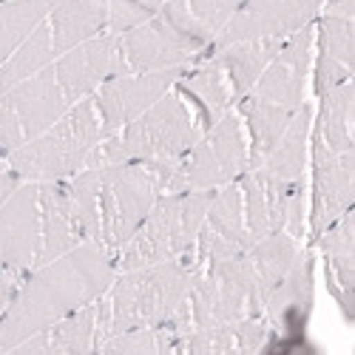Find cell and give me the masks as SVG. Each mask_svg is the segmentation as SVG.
I'll use <instances>...</instances> for the list:
<instances>
[{"label":"cell","instance_id":"obj_1","mask_svg":"<svg viewBox=\"0 0 355 355\" xmlns=\"http://www.w3.org/2000/svg\"><path fill=\"white\" fill-rule=\"evenodd\" d=\"M114 276L116 256L94 242H83L32 268L23 276L6 313L0 315V352H12L28 336L100 299Z\"/></svg>","mask_w":355,"mask_h":355},{"label":"cell","instance_id":"obj_2","mask_svg":"<svg viewBox=\"0 0 355 355\" xmlns=\"http://www.w3.org/2000/svg\"><path fill=\"white\" fill-rule=\"evenodd\" d=\"M193 264L188 256L120 270L97 299V349L116 333L159 327L188 299Z\"/></svg>","mask_w":355,"mask_h":355},{"label":"cell","instance_id":"obj_3","mask_svg":"<svg viewBox=\"0 0 355 355\" xmlns=\"http://www.w3.org/2000/svg\"><path fill=\"white\" fill-rule=\"evenodd\" d=\"M114 37H116L114 77L193 66L214 51V40H216L191 15L185 0H168L154 17H148L145 23Z\"/></svg>","mask_w":355,"mask_h":355},{"label":"cell","instance_id":"obj_4","mask_svg":"<svg viewBox=\"0 0 355 355\" xmlns=\"http://www.w3.org/2000/svg\"><path fill=\"white\" fill-rule=\"evenodd\" d=\"M176 85V83H173ZM202 125L185 97L171 88L151 108L142 111L116 134H108L97 142L85 168H105L123 162H148V159H176L191 151V145L202 137Z\"/></svg>","mask_w":355,"mask_h":355},{"label":"cell","instance_id":"obj_5","mask_svg":"<svg viewBox=\"0 0 355 355\" xmlns=\"http://www.w3.org/2000/svg\"><path fill=\"white\" fill-rule=\"evenodd\" d=\"M105 137L94 100L74 103L51 128L32 142L20 145L6 157V168L20 176V182H57L69 180L88 165V157Z\"/></svg>","mask_w":355,"mask_h":355},{"label":"cell","instance_id":"obj_6","mask_svg":"<svg viewBox=\"0 0 355 355\" xmlns=\"http://www.w3.org/2000/svg\"><path fill=\"white\" fill-rule=\"evenodd\" d=\"M214 191H185L157 196L137 233L116 250V273L185 256L205 225Z\"/></svg>","mask_w":355,"mask_h":355},{"label":"cell","instance_id":"obj_7","mask_svg":"<svg viewBox=\"0 0 355 355\" xmlns=\"http://www.w3.org/2000/svg\"><path fill=\"white\" fill-rule=\"evenodd\" d=\"M157 196H159L157 180L145 162L97 168L100 245L116 256V250L137 233Z\"/></svg>","mask_w":355,"mask_h":355},{"label":"cell","instance_id":"obj_8","mask_svg":"<svg viewBox=\"0 0 355 355\" xmlns=\"http://www.w3.org/2000/svg\"><path fill=\"white\" fill-rule=\"evenodd\" d=\"M69 108L71 105L51 66L12 85L9 92L0 94V157L6 159L20 145L40 137Z\"/></svg>","mask_w":355,"mask_h":355},{"label":"cell","instance_id":"obj_9","mask_svg":"<svg viewBox=\"0 0 355 355\" xmlns=\"http://www.w3.org/2000/svg\"><path fill=\"white\" fill-rule=\"evenodd\" d=\"M248 168L250 148L236 108L227 111L219 123H214L191 145V151L180 157L185 191H216L239 180Z\"/></svg>","mask_w":355,"mask_h":355},{"label":"cell","instance_id":"obj_10","mask_svg":"<svg viewBox=\"0 0 355 355\" xmlns=\"http://www.w3.org/2000/svg\"><path fill=\"white\" fill-rule=\"evenodd\" d=\"M313 279L315 256L313 250H299L284 279L273 287L264 302V321L270 324V341L264 349H295L302 347L307 321L313 313Z\"/></svg>","mask_w":355,"mask_h":355},{"label":"cell","instance_id":"obj_11","mask_svg":"<svg viewBox=\"0 0 355 355\" xmlns=\"http://www.w3.org/2000/svg\"><path fill=\"white\" fill-rule=\"evenodd\" d=\"M310 239L327 230L341 214L352 211L355 196V151H330L310 134Z\"/></svg>","mask_w":355,"mask_h":355},{"label":"cell","instance_id":"obj_12","mask_svg":"<svg viewBox=\"0 0 355 355\" xmlns=\"http://www.w3.org/2000/svg\"><path fill=\"white\" fill-rule=\"evenodd\" d=\"M185 69L188 66L162 69V71H145V74L108 77L92 94L105 137L125 128L131 120H137L142 111L151 108L162 94H168L173 88V83L185 74Z\"/></svg>","mask_w":355,"mask_h":355},{"label":"cell","instance_id":"obj_13","mask_svg":"<svg viewBox=\"0 0 355 355\" xmlns=\"http://www.w3.org/2000/svg\"><path fill=\"white\" fill-rule=\"evenodd\" d=\"M318 12L321 0H242L230 23L216 35L214 49L256 37H290L315 23Z\"/></svg>","mask_w":355,"mask_h":355},{"label":"cell","instance_id":"obj_14","mask_svg":"<svg viewBox=\"0 0 355 355\" xmlns=\"http://www.w3.org/2000/svg\"><path fill=\"white\" fill-rule=\"evenodd\" d=\"M313 43H315V26H304L299 32L282 40L279 51L268 69L261 71L250 94L259 100H268L276 105H284L295 111L302 103H307V83L313 71Z\"/></svg>","mask_w":355,"mask_h":355},{"label":"cell","instance_id":"obj_15","mask_svg":"<svg viewBox=\"0 0 355 355\" xmlns=\"http://www.w3.org/2000/svg\"><path fill=\"white\" fill-rule=\"evenodd\" d=\"M40 256L37 182H20L0 205V270H32Z\"/></svg>","mask_w":355,"mask_h":355},{"label":"cell","instance_id":"obj_16","mask_svg":"<svg viewBox=\"0 0 355 355\" xmlns=\"http://www.w3.org/2000/svg\"><path fill=\"white\" fill-rule=\"evenodd\" d=\"M51 69H54V77H57V83H60L69 105H74L85 97H92L108 77H114L116 37L105 32V35L85 40V43L63 51L51 63Z\"/></svg>","mask_w":355,"mask_h":355},{"label":"cell","instance_id":"obj_17","mask_svg":"<svg viewBox=\"0 0 355 355\" xmlns=\"http://www.w3.org/2000/svg\"><path fill=\"white\" fill-rule=\"evenodd\" d=\"M315 43H313V94L321 97L330 88L352 80L355 54H352V20L321 15L315 17Z\"/></svg>","mask_w":355,"mask_h":355},{"label":"cell","instance_id":"obj_18","mask_svg":"<svg viewBox=\"0 0 355 355\" xmlns=\"http://www.w3.org/2000/svg\"><path fill=\"white\" fill-rule=\"evenodd\" d=\"M173 88L193 108L202 131H208L214 123H219L222 116L227 111H233V105H236L233 88H230L222 66L214 60V57H205V60L188 66Z\"/></svg>","mask_w":355,"mask_h":355},{"label":"cell","instance_id":"obj_19","mask_svg":"<svg viewBox=\"0 0 355 355\" xmlns=\"http://www.w3.org/2000/svg\"><path fill=\"white\" fill-rule=\"evenodd\" d=\"M318 250L327 261V287L338 302L341 313L352 321L355 304V214H341L318 236Z\"/></svg>","mask_w":355,"mask_h":355},{"label":"cell","instance_id":"obj_20","mask_svg":"<svg viewBox=\"0 0 355 355\" xmlns=\"http://www.w3.org/2000/svg\"><path fill=\"white\" fill-rule=\"evenodd\" d=\"M270 341V324L264 315H250L227 324H214V327L191 330L176 341L173 352H191V355H230V352H259Z\"/></svg>","mask_w":355,"mask_h":355},{"label":"cell","instance_id":"obj_21","mask_svg":"<svg viewBox=\"0 0 355 355\" xmlns=\"http://www.w3.org/2000/svg\"><path fill=\"white\" fill-rule=\"evenodd\" d=\"M12 352H37V355H83L97 352V299L66 318L49 324L46 330L28 336Z\"/></svg>","mask_w":355,"mask_h":355},{"label":"cell","instance_id":"obj_22","mask_svg":"<svg viewBox=\"0 0 355 355\" xmlns=\"http://www.w3.org/2000/svg\"><path fill=\"white\" fill-rule=\"evenodd\" d=\"M37 202H40V256L37 264L51 261L69 253L71 248L83 245L80 230L69 205L66 180L57 182H37ZM35 264V268H37Z\"/></svg>","mask_w":355,"mask_h":355},{"label":"cell","instance_id":"obj_23","mask_svg":"<svg viewBox=\"0 0 355 355\" xmlns=\"http://www.w3.org/2000/svg\"><path fill=\"white\" fill-rule=\"evenodd\" d=\"M49 32L54 43V54L92 40L97 35H105L108 26V0H54L49 15Z\"/></svg>","mask_w":355,"mask_h":355},{"label":"cell","instance_id":"obj_24","mask_svg":"<svg viewBox=\"0 0 355 355\" xmlns=\"http://www.w3.org/2000/svg\"><path fill=\"white\" fill-rule=\"evenodd\" d=\"M313 105L302 103L293 111L290 123L284 128V134L276 139V145L268 151L256 168L276 176L284 182H295L307 176V162H310V134H313Z\"/></svg>","mask_w":355,"mask_h":355},{"label":"cell","instance_id":"obj_25","mask_svg":"<svg viewBox=\"0 0 355 355\" xmlns=\"http://www.w3.org/2000/svg\"><path fill=\"white\" fill-rule=\"evenodd\" d=\"M284 37H256V40H239V43H227L211 51V57L222 66L233 97L239 103L242 97L250 94V88L256 85V80L261 77V71L268 69V63L273 60V54L279 51Z\"/></svg>","mask_w":355,"mask_h":355},{"label":"cell","instance_id":"obj_26","mask_svg":"<svg viewBox=\"0 0 355 355\" xmlns=\"http://www.w3.org/2000/svg\"><path fill=\"white\" fill-rule=\"evenodd\" d=\"M239 120L245 125V134H248V148H250V168H256L268 151L276 145V139L284 134L287 123L293 111L284 108V105H276V103H268V100H259L253 94L242 97L239 103L233 105ZM248 168V171H250Z\"/></svg>","mask_w":355,"mask_h":355},{"label":"cell","instance_id":"obj_27","mask_svg":"<svg viewBox=\"0 0 355 355\" xmlns=\"http://www.w3.org/2000/svg\"><path fill=\"white\" fill-rule=\"evenodd\" d=\"M299 250H302V242L293 239L287 230H276V233L261 236V239H256L245 250V259L250 264V273L256 279L261 302H268V295L284 279V273L290 270V264L295 261Z\"/></svg>","mask_w":355,"mask_h":355},{"label":"cell","instance_id":"obj_28","mask_svg":"<svg viewBox=\"0 0 355 355\" xmlns=\"http://www.w3.org/2000/svg\"><path fill=\"white\" fill-rule=\"evenodd\" d=\"M352 80L330 88L318 97V114H313V137L330 151H355L352 145Z\"/></svg>","mask_w":355,"mask_h":355},{"label":"cell","instance_id":"obj_29","mask_svg":"<svg viewBox=\"0 0 355 355\" xmlns=\"http://www.w3.org/2000/svg\"><path fill=\"white\" fill-rule=\"evenodd\" d=\"M54 60H57V54H54L51 32H49V23L43 20V23L35 26V32L12 51L9 60L0 66V94L9 92L12 85L35 77L37 71L49 69Z\"/></svg>","mask_w":355,"mask_h":355},{"label":"cell","instance_id":"obj_30","mask_svg":"<svg viewBox=\"0 0 355 355\" xmlns=\"http://www.w3.org/2000/svg\"><path fill=\"white\" fill-rule=\"evenodd\" d=\"M54 0H3L0 3V66L46 20Z\"/></svg>","mask_w":355,"mask_h":355},{"label":"cell","instance_id":"obj_31","mask_svg":"<svg viewBox=\"0 0 355 355\" xmlns=\"http://www.w3.org/2000/svg\"><path fill=\"white\" fill-rule=\"evenodd\" d=\"M168 0H108V35H123L128 28L154 17Z\"/></svg>","mask_w":355,"mask_h":355},{"label":"cell","instance_id":"obj_32","mask_svg":"<svg viewBox=\"0 0 355 355\" xmlns=\"http://www.w3.org/2000/svg\"><path fill=\"white\" fill-rule=\"evenodd\" d=\"M191 15L208 28V32L216 37L222 28L230 23V17L236 15L242 0H185Z\"/></svg>","mask_w":355,"mask_h":355},{"label":"cell","instance_id":"obj_33","mask_svg":"<svg viewBox=\"0 0 355 355\" xmlns=\"http://www.w3.org/2000/svg\"><path fill=\"white\" fill-rule=\"evenodd\" d=\"M26 273L28 270H12V268L0 270V315L6 313V307L15 299V293H17V287H20V282H23Z\"/></svg>","mask_w":355,"mask_h":355},{"label":"cell","instance_id":"obj_34","mask_svg":"<svg viewBox=\"0 0 355 355\" xmlns=\"http://www.w3.org/2000/svg\"><path fill=\"white\" fill-rule=\"evenodd\" d=\"M324 15H336V17H349L355 15V0H321Z\"/></svg>","mask_w":355,"mask_h":355},{"label":"cell","instance_id":"obj_35","mask_svg":"<svg viewBox=\"0 0 355 355\" xmlns=\"http://www.w3.org/2000/svg\"><path fill=\"white\" fill-rule=\"evenodd\" d=\"M17 185H20V176H17L15 171H9V168L0 171V205L9 199V193H12Z\"/></svg>","mask_w":355,"mask_h":355},{"label":"cell","instance_id":"obj_36","mask_svg":"<svg viewBox=\"0 0 355 355\" xmlns=\"http://www.w3.org/2000/svg\"><path fill=\"white\" fill-rule=\"evenodd\" d=\"M0 171H6V159L3 157H0Z\"/></svg>","mask_w":355,"mask_h":355},{"label":"cell","instance_id":"obj_37","mask_svg":"<svg viewBox=\"0 0 355 355\" xmlns=\"http://www.w3.org/2000/svg\"><path fill=\"white\" fill-rule=\"evenodd\" d=\"M0 3H3V0H0Z\"/></svg>","mask_w":355,"mask_h":355}]
</instances>
